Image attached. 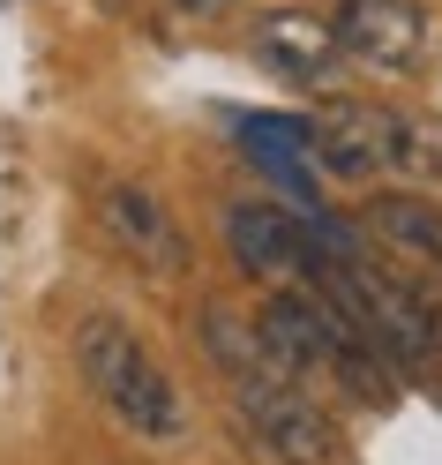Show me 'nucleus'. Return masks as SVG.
I'll return each instance as SVG.
<instances>
[{
  "mask_svg": "<svg viewBox=\"0 0 442 465\" xmlns=\"http://www.w3.org/2000/svg\"><path fill=\"white\" fill-rule=\"evenodd\" d=\"M330 31L345 61L375 75H420L435 53V15L427 0H330Z\"/></svg>",
  "mask_w": 442,
  "mask_h": 465,
  "instance_id": "obj_5",
  "label": "nucleus"
},
{
  "mask_svg": "<svg viewBox=\"0 0 442 465\" xmlns=\"http://www.w3.org/2000/svg\"><path fill=\"white\" fill-rule=\"evenodd\" d=\"M158 8L181 23H218V15H232V0H158Z\"/></svg>",
  "mask_w": 442,
  "mask_h": 465,
  "instance_id": "obj_10",
  "label": "nucleus"
},
{
  "mask_svg": "<svg viewBox=\"0 0 442 465\" xmlns=\"http://www.w3.org/2000/svg\"><path fill=\"white\" fill-rule=\"evenodd\" d=\"M360 248L382 255V263H398L412 278H442V203L420 195V188H382L368 195L360 211Z\"/></svg>",
  "mask_w": 442,
  "mask_h": 465,
  "instance_id": "obj_7",
  "label": "nucleus"
},
{
  "mask_svg": "<svg viewBox=\"0 0 442 465\" xmlns=\"http://www.w3.org/2000/svg\"><path fill=\"white\" fill-rule=\"evenodd\" d=\"M218 241L225 255L262 285H308L322 263V232L315 211H285L270 195H225L218 203Z\"/></svg>",
  "mask_w": 442,
  "mask_h": 465,
  "instance_id": "obj_3",
  "label": "nucleus"
},
{
  "mask_svg": "<svg viewBox=\"0 0 442 465\" xmlns=\"http://www.w3.org/2000/svg\"><path fill=\"white\" fill-rule=\"evenodd\" d=\"M68 353H75V375H83V391L98 398V413L135 435V443H188V391L172 383V368L151 353V338H142L135 323H121V315H83L75 338H68Z\"/></svg>",
  "mask_w": 442,
  "mask_h": 465,
  "instance_id": "obj_1",
  "label": "nucleus"
},
{
  "mask_svg": "<svg viewBox=\"0 0 442 465\" xmlns=\"http://www.w3.org/2000/svg\"><path fill=\"white\" fill-rule=\"evenodd\" d=\"M308 158L330 181H382V105H330L308 121Z\"/></svg>",
  "mask_w": 442,
  "mask_h": 465,
  "instance_id": "obj_8",
  "label": "nucleus"
},
{
  "mask_svg": "<svg viewBox=\"0 0 442 465\" xmlns=\"http://www.w3.org/2000/svg\"><path fill=\"white\" fill-rule=\"evenodd\" d=\"M91 218H98V232L128 255L135 271L188 278V263H195L188 225L172 218V203H165L158 188H142V181H98V188H91Z\"/></svg>",
  "mask_w": 442,
  "mask_h": 465,
  "instance_id": "obj_4",
  "label": "nucleus"
},
{
  "mask_svg": "<svg viewBox=\"0 0 442 465\" xmlns=\"http://www.w3.org/2000/svg\"><path fill=\"white\" fill-rule=\"evenodd\" d=\"M225 391H232L241 435L255 443L262 465H345V435L330 420V405H322V391H308L300 375H285L278 361L232 375Z\"/></svg>",
  "mask_w": 442,
  "mask_h": 465,
  "instance_id": "obj_2",
  "label": "nucleus"
},
{
  "mask_svg": "<svg viewBox=\"0 0 442 465\" xmlns=\"http://www.w3.org/2000/svg\"><path fill=\"white\" fill-rule=\"evenodd\" d=\"M248 53L270 75H285L292 91H338L345 83V45L330 15H308V8H262L248 23Z\"/></svg>",
  "mask_w": 442,
  "mask_h": 465,
  "instance_id": "obj_6",
  "label": "nucleus"
},
{
  "mask_svg": "<svg viewBox=\"0 0 442 465\" xmlns=\"http://www.w3.org/2000/svg\"><path fill=\"white\" fill-rule=\"evenodd\" d=\"M382 181H405V188H420V195L442 188V135L420 121V113L382 105Z\"/></svg>",
  "mask_w": 442,
  "mask_h": 465,
  "instance_id": "obj_9",
  "label": "nucleus"
}]
</instances>
